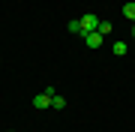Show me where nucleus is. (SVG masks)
I'll list each match as a JSON object with an SVG mask.
<instances>
[{
  "instance_id": "nucleus-1",
  "label": "nucleus",
  "mask_w": 135,
  "mask_h": 132,
  "mask_svg": "<svg viewBox=\"0 0 135 132\" xmlns=\"http://www.w3.org/2000/svg\"><path fill=\"white\" fill-rule=\"evenodd\" d=\"M78 21H81V36H87V33H93V30L99 27V21H102V18H96V15L87 12V15H81Z\"/></svg>"
},
{
  "instance_id": "nucleus-2",
  "label": "nucleus",
  "mask_w": 135,
  "mask_h": 132,
  "mask_svg": "<svg viewBox=\"0 0 135 132\" xmlns=\"http://www.w3.org/2000/svg\"><path fill=\"white\" fill-rule=\"evenodd\" d=\"M84 42H87V48H99V45L105 42V36H102L99 30H93V33H87V36H84Z\"/></svg>"
},
{
  "instance_id": "nucleus-3",
  "label": "nucleus",
  "mask_w": 135,
  "mask_h": 132,
  "mask_svg": "<svg viewBox=\"0 0 135 132\" xmlns=\"http://www.w3.org/2000/svg\"><path fill=\"white\" fill-rule=\"evenodd\" d=\"M51 105V96H48V93H36V96H33V108H36V111H42V108H48Z\"/></svg>"
},
{
  "instance_id": "nucleus-4",
  "label": "nucleus",
  "mask_w": 135,
  "mask_h": 132,
  "mask_svg": "<svg viewBox=\"0 0 135 132\" xmlns=\"http://www.w3.org/2000/svg\"><path fill=\"white\" fill-rule=\"evenodd\" d=\"M66 30H69V33H81V21H78V18H72V21L66 24Z\"/></svg>"
},
{
  "instance_id": "nucleus-5",
  "label": "nucleus",
  "mask_w": 135,
  "mask_h": 132,
  "mask_svg": "<svg viewBox=\"0 0 135 132\" xmlns=\"http://www.w3.org/2000/svg\"><path fill=\"white\" fill-rule=\"evenodd\" d=\"M111 51H114L117 57H123V54H126V42H114V45H111Z\"/></svg>"
},
{
  "instance_id": "nucleus-6",
  "label": "nucleus",
  "mask_w": 135,
  "mask_h": 132,
  "mask_svg": "<svg viewBox=\"0 0 135 132\" xmlns=\"http://www.w3.org/2000/svg\"><path fill=\"white\" fill-rule=\"evenodd\" d=\"M51 108H66V99H63V96H57V93H54V96H51Z\"/></svg>"
},
{
  "instance_id": "nucleus-7",
  "label": "nucleus",
  "mask_w": 135,
  "mask_h": 132,
  "mask_svg": "<svg viewBox=\"0 0 135 132\" xmlns=\"http://www.w3.org/2000/svg\"><path fill=\"white\" fill-rule=\"evenodd\" d=\"M123 15L132 18V24H135V3H126V6H123Z\"/></svg>"
},
{
  "instance_id": "nucleus-8",
  "label": "nucleus",
  "mask_w": 135,
  "mask_h": 132,
  "mask_svg": "<svg viewBox=\"0 0 135 132\" xmlns=\"http://www.w3.org/2000/svg\"><path fill=\"white\" fill-rule=\"evenodd\" d=\"M96 30H99L102 36H108V33H111V21H99V27H96Z\"/></svg>"
},
{
  "instance_id": "nucleus-9",
  "label": "nucleus",
  "mask_w": 135,
  "mask_h": 132,
  "mask_svg": "<svg viewBox=\"0 0 135 132\" xmlns=\"http://www.w3.org/2000/svg\"><path fill=\"white\" fill-rule=\"evenodd\" d=\"M132 36H135V24H132Z\"/></svg>"
},
{
  "instance_id": "nucleus-10",
  "label": "nucleus",
  "mask_w": 135,
  "mask_h": 132,
  "mask_svg": "<svg viewBox=\"0 0 135 132\" xmlns=\"http://www.w3.org/2000/svg\"><path fill=\"white\" fill-rule=\"evenodd\" d=\"M9 132H15V129H9Z\"/></svg>"
}]
</instances>
